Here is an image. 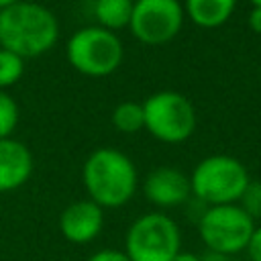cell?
Segmentation results:
<instances>
[{
  "label": "cell",
  "mask_w": 261,
  "mask_h": 261,
  "mask_svg": "<svg viewBox=\"0 0 261 261\" xmlns=\"http://www.w3.org/2000/svg\"><path fill=\"white\" fill-rule=\"evenodd\" d=\"M247 24L253 33H259L261 35V6H253L249 16H247Z\"/></svg>",
  "instance_id": "obj_20"
},
{
  "label": "cell",
  "mask_w": 261,
  "mask_h": 261,
  "mask_svg": "<svg viewBox=\"0 0 261 261\" xmlns=\"http://www.w3.org/2000/svg\"><path fill=\"white\" fill-rule=\"evenodd\" d=\"M253 230L255 220L239 204L208 206L198 218V234L206 251L228 257L245 251Z\"/></svg>",
  "instance_id": "obj_6"
},
{
  "label": "cell",
  "mask_w": 261,
  "mask_h": 261,
  "mask_svg": "<svg viewBox=\"0 0 261 261\" xmlns=\"http://www.w3.org/2000/svg\"><path fill=\"white\" fill-rule=\"evenodd\" d=\"M86 261H130V259L120 249H100V251L92 253Z\"/></svg>",
  "instance_id": "obj_18"
},
{
  "label": "cell",
  "mask_w": 261,
  "mask_h": 261,
  "mask_svg": "<svg viewBox=\"0 0 261 261\" xmlns=\"http://www.w3.org/2000/svg\"><path fill=\"white\" fill-rule=\"evenodd\" d=\"M14 2H18V0H0V10L6 8V6H10V4H14Z\"/></svg>",
  "instance_id": "obj_23"
},
{
  "label": "cell",
  "mask_w": 261,
  "mask_h": 261,
  "mask_svg": "<svg viewBox=\"0 0 261 261\" xmlns=\"http://www.w3.org/2000/svg\"><path fill=\"white\" fill-rule=\"evenodd\" d=\"M253 220L261 218V181L259 179H251L243 192V196L237 202Z\"/></svg>",
  "instance_id": "obj_17"
},
{
  "label": "cell",
  "mask_w": 261,
  "mask_h": 261,
  "mask_svg": "<svg viewBox=\"0 0 261 261\" xmlns=\"http://www.w3.org/2000/svg\"><path fill=\"white\" fill-rule=\"evenodd\" d=\"M130 261H171L181 251V230L165 212H147L135 218L124 237Z\"/></svg>",
  "instance_id": "obj_4"
},
{
  "label": "cell",
  "mask_w": 261,
  "mask_h": 261,
  "mask_svg": "<svg viewBox=\"0 0 261 261\" xmlns=\"http://www.w3.org/2000/svg\"><path fill=\"white\" fill-rule=\"evenodd\" d=\"M102 226H104V210L90 198L67 204L59 214V230L63 239L73 245L92 243L102 232Z\"/></svg>",
  "instance_id": "obj_9"
},
{
  "label": "cell",
  "mask_w": 261,
  "mask_h": 261,
  "mask_svg": "<svg viewBox=\"0 0 261 261\" xmlns=\"http://www.w3.org/2000/svg\"><path fill=\"white\" fill-rule=\"evenodd\" d=\"M135 0H96L94 14L102 29L106 31H118L122 27H128L133 16Z\"/></svg>",
  "instance_id": "obj_13"
},
{
  "label": "cell",
  "mask_w": 261,
  "mask_h": 261,
  "mask_svg": "<svg viewBox=\"0 0 261 261\" xmlns=\"http://www.w3.org/2000/svg\"><path fill=\"white\" fill-rule=\"evenodd\" d=\"M245 253H247L249 261H261V226H255V230L245 247Z\"/></svg>",
  "instance_id": "obj_19"
},
{
  "label": "cell",
  "mask_w": 261,
  "mask_h": 261,
  "mask_svg": "<svg viewBox=\"0 0 261 261\" xmlns=\"http://www.w3.org/2000/svg\"><path fill=\"white\" fill-rule=\"evenodd\" d=\"M82 181L92 202L102 210H112L124 206L135 196L139 175L128 155L112 147H102L86 159Z\"/></svg>",
  "instance_id": "obj_2"
},
{
  "label": "cell",
  "mask_w": 261,
  "mask_h": 261,
  "mask_svg": "<svg viewBox=\"0 0 261 261\" xmlns=\"http://www.w3.org/2000/svg\"><path fill=\"white\" fill-rule=\"evenodd\" d=\"M251 4L253 6H261V0H251Z\"/></svg>",
  "instance_id": "obj_24"
},
{
  "label": "cell",
  "mask_w": 261,
  "mask_h": 261,
  "mask_svg": "<svg viewBox=\"0 0 261 261\" xmlns=\"http://www.w3.org/2000/svg\"><path fill=\"white\" fill-rule=\"evenodd\" d=\"M57 35V18L37 2L18 0L0 10V49L16 53L22 59L49 51Z\"/></svg>",
  "instance_id": "obj_1"
},
{
  "label": "cell",
  "mask_w": 261,
  "mask_h": 261,
  "mask_svg": "<svg viewBox=\"0 0 261 261\" xmlns=\"http://www.w3.org/2000/svg\"><path fill=\"white\" fill-rule=\"evenodd\" d=\"M18 122V104L10 94L0 90V139H8Z\"/></svg>",
  "instance_id": "obj_16"
},
{
  "label": "cell",
  "mask_w": 261,
  "mask_h": 261,
  "mask_svg": "<svg viewBox=\"0 0 261 261\" xmlns=\"http://www.w3.org/2000/svg\"><path fill=\"white\" fill-rule=\"evenodd\" d=\"M33 173V155L29 147L12 137L0 139V194L18 190Z\"/></svg>",
  "instance_id": "obj_11"
},
{
  "label": "cell",
  "mask_w": 261,
  "mask_h": 261,
  "mask_svg": "<svg viewBox=\"0 0 261 261\" xmlns=\"http://www.w3.org/2000/svg\"><path fill=\"white\" fill-rule=\"evenodd\" d=\"M145 198L157 208H175L192 196L190 177L175 167H157L143 181Z\"/></svg>",
  "instance_id": "obj_10"
},
{
  "label": "cell",
  "mask_w": 261,
  "mask_h": 261,
  "mask_svg": "<svg viewBox=\"0 0 261 261\" xmlns=\"http://www.w3.org/2000/svg\"><path fill=\"white\" fill-rule=\"evenodd\" d=\"M184 24V8L177 0H135L130 33L147 45L171 41Z\"/></svg>",
  "instance_id": "obj_8"
},
{
  "label": "cell",
  "mask_w": 261,
  "mask_h": 261,
  "mask_svg": "<svg viewBox=\"0 0 261 261\" xmlns=\"http://www.w3.org/2000/svg\"><path fill=\"white\" fill-rule=\"evenodd\" d=\"M249 181L247 167L230 155L204 157L190 175L192 196L206 206L237 204Z\"/></svg>",
  "instance_id": "obj_3"
},
{
  "label": "cell",
  "mask_w": 261,
  "mask_h": 261,
  "mask_svg": "<svg viewBox=\"0 0 261 261\" xmlns=\"http://www.w3.org/2000/svg\"><path fill=\"white\" fill-rule=\"evenodd\" d=\"M65 55L75 71L90 77H104L122 63V43L112 31L84 27L69 37Z\"/></svg>",
  "instance_id": "obj_5"
},
{
  "label": "cell",
  "mask_w": 261,
  "mask_h": 261,
  "mask_svg": "<svg viewBox=\"0 0 261 261\" xmlns=\"http://www.w3.org/2000/svg\"><path fill=\"white\" fill-rule=\"evenodd\" d=\"M145 128L161 143H181L196 128V112L192 102L171 90L155 92L143 102Z\"/></svg>",
  "instance_id": "obj_7"
},
{
  "label": "cell",
  "mask_w": 261,
  "mask_h": 261,
  "mask_svg": "<svg viewBox=\"0 0 261 261\" xmlns=\"http://www.w3.org/2000/svg\"><path fill=\"white\" fill-rule=\"evenodd\" d=\"M237 0H186L190 20L202 29H216L224 24L234 12Z\"/></svg>",
  "instance_id": "obj_12"
},
{
  "label": "cell",
  "mask_w": 261,
  "mask_h": 261,
  "mask_svg": "<svg viewBox=\"0 0 261 261\" xmlns=\"http://www.w3.org/2000/svg\"><path fill=\"white\" fill-rule=\"evenodd\" d=\"M200 261H232L228 255L222 253H214V251H206L204 255H200Z\"/></svg>",
  "instance_id": "obj_21"
},
{
  "label": "cell",
  "mask_w": 261,
  "mask_h": 261,
  "mask_svg": "<svg viewBox=\"0 0 261 261\" xmlns=\"http://www.w3.org/2000/svg\"><path fill=\"white\" fill-rule=\"evenodd\" d=\"M171 261H200V255H196V253H192V251H179Z\"/></svg>",
  "instance_id": "obj_22"
},
{
  "label": "cell",
  "mask_w": 261,
  "mask_h": 261,
  "mask_svg": "<svg viewBox=\"0 0 261 261\" xmlns=\"http://www.w3.org/2000/svg\"><path fill=\"white\" fill-rule=\"evenodd\" d=\"M112 124L116 130L133 135L141 128H145V114H143V104L139 102H120L114 112H112Z\"/></svg>",
  "instance_id": "obj_14"
},
{
  "label": "cell",
  "mask_w": 261,
  "mask_h": 261,
  "mask_svg": "<svg viewBox=\"0 0 261 261\" xmlns=\"http://www.w3.org/2000/svg\"><path fill=\"white\" fill-rule=\"evenodd\" d=\"M24 73V59L16 53L0 49V90L14 86Z\"/></svg>",
  "instance_id": "obj_15"
}]
</instances>
